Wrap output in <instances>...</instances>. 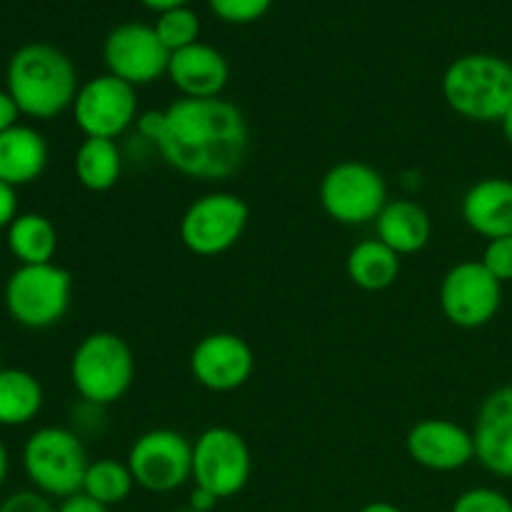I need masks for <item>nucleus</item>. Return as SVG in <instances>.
Listing matches in <instances>:
<instances>
[{
    "mask_svg": "<svg viewBox=\"0 0 512 512\" xmlns=\"http://www.w3.org/2000/svg\"><path fill=\"white\" fill-rule=\"evenodd\" d=\"M405 450L420 468L455 473L475 460L473 430L448 418L418 420L405 435Z\"/></svg>",
    "mask_w": 512,
    "mask_h": 512,
    "instance_id": "15",
    "label": "nucleus"
},
{
    "mask_svg": "<svg viewBox=\"0 0 512 512\" xmlns=\"http://www.w3.org/2000/svg\"><path fill=\"white\" fill-rule=\"evenodd\" d=\"M450 512H512V500L498 488H470L455 498Z\"/></svg>",
    "mask_w": 512,
    "mask_h": 512,
    "instance_id": "28",
    "label": "nucleus"
},
{
    "mask_svg": "<svg viewBox=\"0 0 512 512\" xmlns=\"http://www.w3.org/2000/svg\"><path fill=\"white\" fill-rule=\"evenodd\" d=\"M75 178L90 193H108L123 175V150L118 140L83 138L75 150Z\"/></svg>",
    "mask_w": 512,
    "mask_h": 512,
    "instance_id": "22",
    "label": "nucleus"
},
{
    "mask_svg": "<svg viewBox=\"0 0 512 512\" xmlns=\"http://www.w3.org/2000/svg\"><path fill=\"white\" fill-rule=\"evenodd\" d=\"M145 8L155 10V13H165V10H173V8H183L188 5V0H140Z\"/></svg>",
    "mask_w": 512,
    "mask_h": 512,
    "instance_id": "35",
    "label": "nucleus"
},
{
    "mask_svg": "<svg viewBox=\"0 0 512 512\" xmlns=\"http://www.w3.org/2000/svg\"><path fill=\"white\" fill-rule=\"evenodd\" d=\"M168 80L180 98H223L230 83L228 58L208 43L170 53Z\"/></svg>",
    "mask_w": 512,
    "mask_h": 512,
    "instance_id": "17",
    "label": "nucleus"
},
{
    "mask_svg": "<svg viewBox=\"0 0 512 512\" xmlns=\"http://www.w3.org/2000/svg\"><path fill=\"white\" fill-rule=\"evenodd\" d=\"M135 380V355L125 338L110 330L85 335L70 358V383L93 408H105L128 395Z\"/></svg>",
    "mask_w": 512,
    "mask_h": 512,
    "instance_id": "4",
    "label": "nucleus"
},
{
    "mask_svg": "<svg viewBox=\"0 0 512 512\" xmlns=\"http://www.w3.org/2000/svg\"><path fill=\"white\" fill-rule=\"evenodd\" d=\"M0 370H3V363H0Z\"/></svg>",
    "mask_w": 512,
    "mask_h": 512,
    "instance_id": "40",
    "label": "nucleus"
},
{
    "mask_svg": "<svg viewBox=\"0 0 512 512\" xmlns=\"http://www.w3.org/2000/svg\"><path fill=\"white\" fill-rule=\"evenodd\" d=\"M208 5L223 23L248 25L263 18L273 8V0H208Z\"/></svg>",
    "mask_w": 512,
    "mask_h": 512,
    "instance_id": "27",
    "label": "nucleus"
},
{
    "mask_svg": "<svg viewBox=\"0 0 512 512\" xmlns=\"http://www.w3.org/2000/svg\"><path fill=\"white\" fill-rule=\"evenodd\" d=\"M43 408V385L23 368L0 370V425L20 428L38 418Z\"/></svg>",
    "mask_w": 512,
    "mask_h": 512,
    "instance_id": "24",
    "label": "nucleus"
},
{
    "mask_svg": "<svg viewBox=\"0 0 512 512\" xmlns=\"http://www.w3.org/2000/svg\"><path fill=\"white\" fill-rule=\"evenodd\" d=\"M175 512H198V510H193V508H188V505H185V508H180V510H175Z\"/></svg>",
    "mask_w": 512,
    "mask_h": 512,
    "instance_id": "39",
    "label": "nucleus"
},
{
    "mask_svg": "<svg viewBox=\"0 0 512 512\" xmlns=\"http://www.w3.org/2000/svg\"><path fill=\"white\" fill-rule=\"evenodd\" d=\"M440 90L470 123H500L512 108V63L493 53H465L445 68Z\"/></svg>",
    "mask_w": 512,
    "mask_h": 512,
    "instance_id": "3",
    "label": "nucleus"
},
{
    "mask_svg": "<svg viewBox=\"0 0 512 512\" xmlns=\"http://www.w3.org/2000/svg\"><path fill=\"white\" fill-rule=\"evenodd\" d=\"M5 90L13 95L20 115L53 120L73 108L78 95V70L60 48L28 43L13 53L5 70Z\"/></svg>",
    "mask_w": 512,
    "mask_h": 512,
    "instance_id": "2",
    "label": "nucleus"
},
{
    "mask_svg": "<svg viewBox=\"0 0 512 512\" xmlns=\"http://www.w3.org/2000/svg\"><path fill=\"white\" fill-rule=\"evenodd\" d=\"M153 28L170 53H178V50L200 43V18L188 5L158 13Z\"/></svg>",
    "mask_w": 512,
    "mask_h": 512,
    "instance_id": "26",
    "label": "nucleus"
},
{
    "mask_svg": "<svg viewBox=\"0 0 512 512\" xmlns=\"http://www.w3.org/2000/svg\"><path fill=\"white\" fill-rule=\"evenodd\" d=\"M358 512H405V510L398 508L395 503H388V500H375V503L363 505Z\"/></svg>",
    "mask_w": 512,
    "mask_h": 512,
    "instance_id": "36",
    "label": "nucleus"
},
{
    "mask_svg": "<svg viewBox=\"0 0 512 512\" xmlns=\"http://www.w3.org/2000/svg\"><path fill=\"white\" fill-rule=\"evenodd\" d=\"M500 130H503V138H505V143L510 145L512 148V108L508 110V113H505V118L500 120Z\"/></svg>",
    "mask_w": 512,
    "mask_h": 512,
    "instance_id": "38",
    "label": "nucleus"
},
{
    "mask_svg": "<svg viewBox=\"0 0 512 512\" xmlns=\"http://www.w3.org/2000/svg\"><path fill=\"white\" fill-rule=\"evenodd\" d=\"M73 278L55 263L18 265L5 283V310L28 330L58 325L70 310Z\"/></svg>",
    "mask_w": 512,
    "mask_h": 512,
    "instance_id": "6",
    "label": "nucleus"
},
{
    "mask_svg": "<svg viewBox=\"0 0 512 512\" xmlns=\"http://www.w3.org/2000/svg\"><path fill=\"white\" fill-rule=\"evenodd\" d=\"M375 238L388 245L390 250L403 255L423 253L433 238V220L428 210L408 198L388 200L383 213L375 220Z\"/></svg>",
    "mask_w": 512,
    "mask_h": 512,
    "instance_id": "19",
    "label": "nucleus"
},
{
    "mask_svg": "<svg viewBox=\"0 0 512 512\" xmlns=\"http://www.w3.org/2000/svg\"><path fill=\"white\" fill-rule=\"evenodd\" d=\"M473 440L475 460L495 478L512 480V385H500L480 403Z\"/></svg>",
    "mask_w": 512,
    "mask_h": 512,
    "instance_id": "16",
    "label": "nucleus"
},
{
    "mask_svg": "<svg viewBox=\"0 0 512 512\" xmlns=\"http://www.w3.org/2000/svg\"><path fill=\"white\" fill-rule=\"evenodd\" d=\"M345 273L355 288L365 293H380L400 278V255L378 238L360 240L350 248Z\"/></svg>",
    "mask_w": 512,
    "mask_h": 512,
    "instance_id": "21",
    "label": "nucleus"
},
{
    "mask_svg": "<svg viewBox=\"0 0 512 512\" xmlns=\"http://www.w3.org/2000/svg\"><path fill=\"white\" fill-rule=\"evenodd\" d=\"M0 512H58V508H53L48 495L38 490H20L0 503Z\"/></svg>",
    "mask_w": 512,
    "mask_h": 512,
    "instance_id": "30",
    "label": "nucleus"
},
{
    "mask_svg": "<svg viewBox=\"0 0 512 512\" xmlns=\"http://www.w3.org/2000/svg\"><path fill=\"white\" fill-rule=\"evenodd\" d=\"M50 150L43 133L30 125H13L0 133V180L13 188L35 183L48 168Z\"/></svg>",
    "mask_w": 512,
    "mask_h": 512,
    "instance_id": "20",
    "label": "nucleus"
},
{
    "mask_svg": "<svg viewBox=\"0 0 512 512\" xmlns=\"http://www.w3.org/2000/svg\"><path fill=\"white\" fill-rule=\"evenodd\" d=\"M438 303L455 328H483L498 318L503 305V283L480 260H463L440 280Z\"/></svg>",
    "mask_w": 512,
    "mask_h": 512,
    "instance_id": "11",
    "label": "nucleus"
},
{
    "mask_svg": "<svg viewBox=\"0 0 512 512\" xmlns=\"http://www.w3.org/2000/svg\"><path fill=\"white\" fill-rule=\"evenodd\" d=\"M133 488L135 480L125 460L98 458L90 460L80 493L90 495L93 500L103 503L105 508H115V505L125 503L130 498Z\"/></svg>",
    "mask_w": 512,
    "mask_h": 512,
    "instance_id": "25",
    "label": "nucleus"
},
{
    "mask_svg": "<svg viewBox=\"0 0 512 512\" xmlns=\"http://www.w3.org/2000/svg\"><path fill=\"white\" fill-rule=\"evenodd\" d=\"M220 500L215 498L213 493H208L205 488H198V485H193V490H190L188 495V508L198 510V512H213L218 508Z\"/></svg>",
    "mask_w": 512,
    "mask_h": 512,
    "instance_id": "34",
    "label": "nucleus"
},
{
    "mask_svg": "<svg viewBox=\"0 0 512 512\" xmlns=\"http://www.w3.org/2000/svg\"><path fill=\"white\" fill-rule=\"evenodd\" d=\"M460 215L475 235L485 240L512 235V180L490 175L465 190Z\"/></svg>",
    "mask_w": 512,
    "mask_h": 512,
    "instance_id": "18",
    "label": "nucleus"
},
{
    "mask_svg": "<svg viewBox=\"0 0 512 512\" xmlns=\"http://www.w3.org/2000/svg\"><path fill=\"white\" fill-rule=\"evenodd\" d=\"M155 150L175 173L220 183L233 178L248 158V120L225 98H178L163 108Z\"/></svg>",
    "mask_w": 512,
    "mask_h": 512,
    "instance_id": "1",
    "label": "nucleus"
},
{
    "mask_svg": "<svg viewBox=\"0 0 512 512\" xmlns=\"http://www.w3.org/2000/svg\"><path fill=\"white\" fill-rule=\"evenodd\" d=\"M190 375L210 393H233L243 388L255 370V353L238 333H208L190 353Z\"/></svg>",
    "mask_w": 512,
    "mask_h": 512,
    "instance_id": "14",
    "label": "nucleus"
},
{
    "mask_svg": "<svg viewBox=\"0 0 512 512\" xmlns=\"http://www.w3.org/2000/svg\"><path fill=\"white\" fill-rule=\"evenodd\" d=\"M253 475V455L238 430L213 425L193 440V485L218 500L235 498Z\"/></svg>",
    "mask_w": 512,
    "mask_h": 512,
    "instance_id": "10",
    "label": "nucleus"
},
{
    "mask_svg": "<svg viewBox=\"0 0 512 512\" xmlns=\"http://www.w3.org/2000/svg\"><path fill=\"white\" fill-rule=\"evenodd\" d=\"M103 60L110 75L140 88L168 75L170 50L153 25L123 23L115 25L105 38Z\"/></svg>",
    "mask_w": 512,
    "mask_h": 512,
    "instance_id": "13",
    "label": "nucleus"
},
{
    "mask_svg": "<svg viewBox=\"0 0 512 512\" xmlns=\"http://www.w3.org/2000/svg\"><path fill=\"white\" fill-rule=\"evenodd\" d=\"M480 263H483L503 285L512 283V235H508V238L488 240Z\"/></svg>",
    "mask_w": 512,
    "mask_h": 512,
    "instance_id": "29",
    "label": "nucleus"
},
{
    "mask_svg": "<svg viewBox=\"0 0 512 512\" xmlns=\"http://www.w3.org/2000/svg\"><path fill=\"white\" fill-rule=\"evenodd\" d=\"M58 512H110V508H105L103 503L93 500L90 495L75 493L70 495V498L60 500Z\"/></svg>",
    "mask_w": 512,
    "mask_h": 512,
    "instance_id": "32",
    "label": "nucleus"
},
{
    "mask_svg": "<svg viewBox=\"0 0 512 512\" xmlns=\"http://www.w3.org/2000/svg\"><path fill=\"white\" fill-rule=\"evenodd\" d=\"M88 465L83 440L68 428H40L23 445L25 475L33 488L48 498L65 500L80 493Z\"/></svg>",
    "mask_w": 512,
    "mask_h": 512,
    "instance_id": "5",
    "label": "nucleus"
},
{
    "mask_svg": "<svg viewBox=\"0 0 512 512\" xmlns=\"http://www.w3.org/2000/svg\"><path fill=\"white\" fill-rule=\"evenodd\" d=\"M70 113L85 138L118 140L135 128L140 115L138 88L110 73L95 75L80 85Z\"/></svg>",
    "mask_w": 512,
    "mask_h": 512,
    "instance_id": "12",
    "label": "nucleus"
},
{
    "mask_svg": "<svg viewBox=\"0 0 512 512\" xmlns=\"http://www.w3.org/2000/svg\"><path fill=\"white\" fill-rule=\"evenodd\" d=\"M8 250L20 265L53 263L58 253V230L40 213H20L8 225Z\"/></svg>",
    "mask_w": 512,
    "mask_h": 512,
    "instance_id": "23",
    "label": "nucleus"
},
{
    "mask_svg": "<svg viewBox=\"0 0 512 512\" xmlns=\"http://www.w3.org/2000/svg\"><path fill=\"white\" fill-rule=\"evenodd\" d=\"M20 118V108L15 105L13 95L8 90H0V133L10 130L13 125H18Z\"/></svg>",
    "mask_w": 512,
    "mask_h": 512,
    "instance_id": "33",
    "label": "nucleus"
},
{
    "mask_svg": "<svg viewBox=\"0 0 512 512\" xmlns=\"http://www.w3.org/2000/svg\"><path fill=\"white\" fill-rule=\"evenodd\" d=\"M8 470H10L8 448H5V445L0 443V488H3V485H5V480H8Z\"/></svg>",
    "mask_w": 512,
    "mask_h": 512,
    "instance_id": "37",
    "label": "nucleus"
},
{
    "mask_svg": "<svg viewBox=\"0 0 512 512\" xmlns=\"http://www.w3.org/2000/svg\"><path fill=\"white\" fill-rule=\"evenodd\" d=\"M125 463L135 485L145 493H175L193 483V443L173 428H153L138 435Z\"/></svg>",
    "mask_w": 512,
    "mask_h": 512,
    "instance_id": "9",
    "label": "nucleus"
},
{
    "mask_svg": "<svg viewBox=\"0 0 512 512\" xmlns=\"http://www.w3.org/2000/svg\"><path fill=\"white\" fill-rule=\"evenodd\" d=\"M320 208L340 225H368L388 205V183L383 173L363 160L335 163L318 185Z\"/></svg>",
    "mask_w": 512,
    "mask_h": 512,
    "instance_id": "7",
    "label": "nucleus"
},
{
    "mask_svg": "<svg viewBox=\"0 0 512 512\" xmlns=\"http://www.w3.org/2000/svg\"><path fill=\"white\" fill-rule=\"evenodd\" d=\"M248 220L250 208L240 195L215 190L185 208L178 235L185 250L198 258H218L243 240Z\"/></svg>",
    "mask_w": 512,
    "mask_h": 512,
    "instance_id": "8",
    "label": "nucleus"
},
{
    "mask_svg": "<svg viewBox=\"0 0 512 512\" xmlns=\"http://www.w3.org/2000/svg\"><path fill=\"white\" fill-rule=\"evenodd\" d=\"M18 193L13 185L0 180V230H8V225L18 218Z\"/></svg>",
    "mask_w": 512,
    "mask_h": 512,
    "instance_id": "31",
    "label": "nucleus"
}]
</instances>
